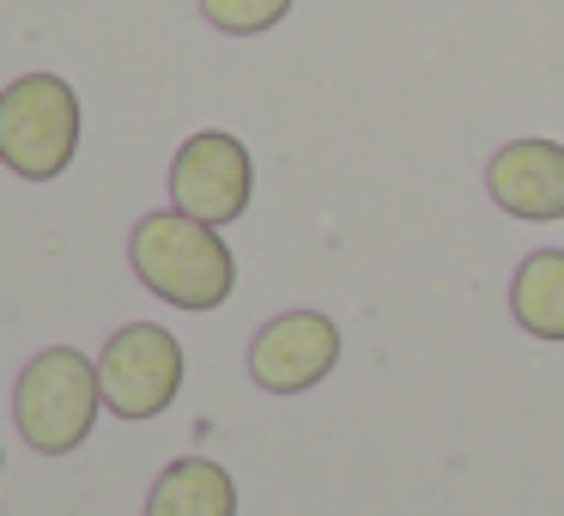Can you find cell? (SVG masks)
I'll list each match as a JSON object with an SVG mask.
<instances>
[{
    "label": "cell",
    "mask_w": 564,
    "mask_h": 516,
    "mask_svg": "<svg viewBox=\"0 0 564 516\" xmlns=\"http://www.w3.org/2000/svg\"><path fill=\"white\" fill-rule=\"evenodd\" d=\"M98 365L74 346H43L31 353V365L19 370V389H13V419H19V438L43 455H67L91 438L98 426Z\"/></svg>",
    "instance_id": "2"
},
{
    "label": "cell",
    "mask_w": 564,
    "mask_h": 516,
    "mask_svg": "<svg viewBox=\"0 0 564 516\" xmlns=\"http://www.w3.org/2000/svg\"><path fill=\"white\" fill-rule=\"evenodd\" d=\"M128 261H134L140 286L152 298L176 310H219L237 286V261L225 249L219 225H200L188 213L164 207V213H147L128 237Z\"/></svg>",
    "instance_id": "1"
},
{
    "label": "cell",
    "mask_w": 564,
    "mask_h": 516,
    "mask_svg": "<svg viewBox=\"0 0 564 516\" xmlns=\"http://www.w3.org/2000/svg\"><path fill=\"white\" fill-rule=\"evenodd\" d=\"M486 195L510 219H564V147L558 140H510L486 164Z\"/></svg>",
    "instance_id": "7"
},
{
    "label": "cell",
    "mask_w": 564,
    "mask_h": 516,
    "mask_svg": "<svg viewBox=\"0 0 564 516\" xmlns=\"http://www.w3.org/2000/svg\"><path fill=\"white\" fill-rule=\"evenodd\" d=\"M98 389L104 407L122 419H159L183 389V346L159 322H128L98 353Z\"/></svg>",
    "instance_id": "4"
},
{
    "label": "cell",
    "mask_w": 564,
    "mask_h": 516,
    "mask_svg": "<svg viewBox=\"0 0 564 516\" xmlns=\"http://www.w3.org/2000/svg\"><path fill=\"white\" fill-rule=\"evenodd\" d=\"M79 152V92L62 74H25L0 92V164L25 183H55Z\"/></svg>",
    "instance_id": "3"
},
{
    "label": "cell",
    "mask_w": 564,
    "mask_h": 516,
    "mask_svg": "<svg viewBox=\"0 0 564 516\" xmlns=\"http://www.w3.org/2000/svg\"><path fill=\"white\" fill-rule=\"evenodd\" d=\"M249 195H256V164H249L243 140L225 128H200L176 147L171 159V207L200 225H231L243 219Z\"/></svg>",
    "instance_id": "5"
},
{
    "label": "cell",
    "mask_w": 564,
    "mask_h": 516,
    "mask_svg": "<svg viewBox=\"0 0 564 516\" xmlns=\"http://www.w3.org/2000/svg\"><path fill=\"white\" fill-rule=\"evenodd\" d=\"M147 516H237V486L219 462L207 455H183L159 474L147 498Z\"/></svg>",
    "instance_id": "8"
},
{
    "label": "cell",
    "mask_w": 564,
    "mask_h": 516,
    "mask_svg": "<svg viewBox=\"0 0 564 516\" xmlns=\"http://www.w3.org/2000/svg\"><path fill=\"white\" fill-rule=\"evenodd\" d=\"M510 316L534 341H564V249H534L510 280Z\"/></svg>",
    "instance_id": "9"
},
{
    "label": "cell",
    "mask_w": 564,
    "mask_h": 516,
    "mask_svg": "<svg viewBox=\"0 0 564 516\" xmlns=\"http://www.w3.org/2000/svg\"><path fill=\"white\" fill-rule=\"evenodd\" d=\"M200 13L225 37H261V31H273L292 13V0H200Z\"/></svg>",
    "instance_id": "10"
},
{
    "label": "cell",
    "mask_w": 564,
    "mask_h": 516,
    "mask_svg": "<svg viewBox=\"0 0 564 516\" xmlns=\"http://www.w3.org/2000/svg\"><path fill=\"white\" fill-rule=\"evenodd\" d=\"M340 365V329L322 310H285L249 341V377L268 395H304Z\"/></svg>",
    "instance_id": "6"
}]
</instances>
